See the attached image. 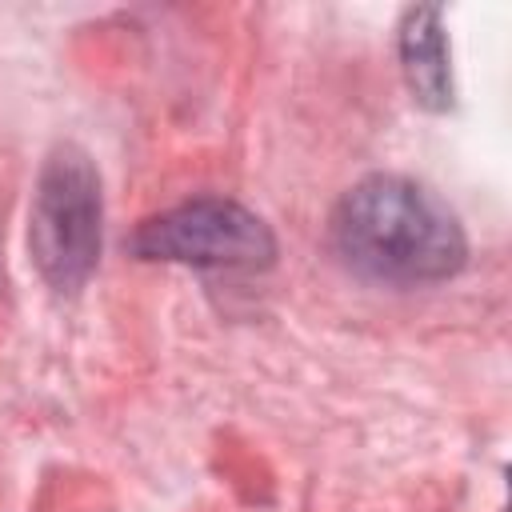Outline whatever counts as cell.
<instances>
[{"label":"cell","instance_id":"obj_4","mask_svg":"<svg viewBox=\"0 0 512 512\" xmlns=\"http://www.w3.org/2000/svg\"><path fill=\"white\" fill-rule=\"evenodd\" d=\"M400 68L408 92L420 108L444 112L452 108V68H448V40L440 24V8H408L400 20Z\"/></svg>","mask_w":512,"mask_h":512},{"label":"cell","instance_id":"obj_3","mask_svg":"<svg viewBox=\"0 0 512 512\" xmlns=\"http://www.w3.org/2000/svg\"><path fill=\"white\" fill-rule=\"evenodd\" d=\"M132 256L220 268V272H260L276 260L272 228L244 204L224 196H196L160 216H148L132 240Z\"/></svg>","mask_w":512,"mask_h":512},{"label":"cell","instance_id":"obj_2","mask_svg":"<svg viewBox=\"0 0 512 512\" xmlns=\"http://www.w3.org/2000/svg\"><path fill=\"white\" fill-rule=\"evenodd\" d=\"M104 192L92 156L80 144H56L36 176L28 212V252L56 292H76L100 264Z\"/></svg>","mask_w":512,"mask_h":512},{"label":"cell","instance_id":"obj_1","mask_svg":"<svg viewBox=\"0 0 512 512\" xmlns=\"http://www.w3.org/2000/svg\"><path fill=\"white\" fill-rule=\"evenodd\" d=\"M332 248L352 272L380 284H436L468 260L456 212L432 188L392 172L364 176L340 196Z\"/></svg>","mask_w":512,"mask_h":512}]
</instances>
